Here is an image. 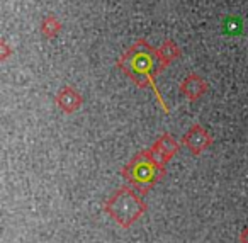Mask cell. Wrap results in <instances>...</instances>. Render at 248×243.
Here are the masks:
<instances>
[{
	"label": "cell",
	"instance_id": "6da1fadb",
	"mask_svg": "<svg viewBox=\"0 0 248 243\" xmlns=\"http://www.w3.org/2000/svg\"><path fill=\"white\" fill-rule=\"evenodd\" d=\"M117 68L133 80L136 87L140 89H150L153 96L156 97L160 107L165 114H170V109L167 102L163 100L158 87H156V77L160 72H163V66L160 63L156 48L148 45L146 39H138L129 46L116 62Z\"/></svg>",
	"mask_w": 248,
	"mask_h": 243
},
{
	"label": "cell",
	"instance_id": "7a4b0ae2",
	"mask_svg": "<svg viewBox=\"0 0 248 243\" xmlns=\"http://www.w3.org/2000/svg\"><path fill=\"white\" fill-rule=\"evenodd\" d=\"M165 165H162L153 157L152 150H143L136 153L121 170V175L128 182V185H131L141 195L152 191L165 177Z\"/></svg>",
	"mask_w": 248,
	"mask_h": 243
},
{
	"label": "cell",
	"instance_id": "3957f363",
	"mask_svg": "<svg viewBox=\"0 0 248 243\" xmlns=\"http://www.w3.org/2000/svg\"><path fill=\"white\" fill-rule=\"evenodd\" d=\"M104 209L119 226L129 228L145 214L148 206L138 191H135L131 185H123L107 199Z\"/></svg>",
	"mask_w": 248,
	"mask_h": 243
},
{
	"label": "cell",
	"instance_id": "277c9868",
	"mask_svg": "<svg viewBox=\"0 0 248 243\" xmlns=\"http://www.w3.org/2000/svg\"><path fill=\"white\" fill-rule=\"evenodd\" d=\"M213 143H214V140L209 134V131L201 126L199 123H194L192 126L187 130V133L182 136V145L194 155V157H197V155L209 150V148L213 146Z\"/></svg>",
	"mask_w": 248,
	"mask_h": 243
},
{
	"label": "cell",
	"instance_id": "5b68a950",
	"mask_svg": "<svg viewBox=\"0 0 248 243\" xmlns=\"http://www.w3.org/2000/svg\"><path fill=\"white\" fill-rule=\"evenodd\" d=\"M179 90L187 100L196 102V100H199L201 97L207 94L209 83L201 75H197V73H189V75L184 77V80L179 83Z\"/></svg>",
	"mask_w": 248,
	"mask_h": 243
},
{
	"label": "cell",
	"instance_id": "8992f818",
	"mask_svg": "<svg viewBox=\"0 0 248 243\" xmlns=\"http://www.w3.org/2000/svg\"><path fill=\"white\" fill-rule=\"evenodd\" d=\"M179 148H180V145L177 143V140L172 136V134L163 133L162 136H160L158 140L152 145V148H150V150H152L153 157H155L160 163L167 165L177 155Z\"/></svg>",
	"mask_w": 248,
	"mask_h": 243
},
{
	"label": "cell",
	"instance_id": "52a82bcc",
	"mask_svg": "<svg viewBox=\"0 0 248 243\" xmlns=\"http://www.w3.org/2000/svg\"><path fill=\"white\" fill-rule=\"evenodd\" d=\"M55 104L66 114H73L82 107L83 97L75 87L65 85L58 90V94L55 96Z\"/></svg>",
	"mask_w": 248,
	"mask_h": 243
},
{
	"label": "cell",
	"instance_id": "ba28073f",
	"mask_svg": "<svg viewBox=\"0 0 248 243\" xmlns=\"http://www.w3.org/2000/svg\"><path fill=\"white\" fill-rule=\"evenodd\" d=\"M156 53H158L160 63H162L163 68H169L173 62L180 56V48L172 41V39H165L162 45L156 48Z\"/></svg>",
	"mask_w": 248,
	"mask_h": 243
},
{
	"label": "cell",
	"instance_id": "9c48e42d",
	"mask_svg": "<svg viewBox=\"0 0 248 243\" xmlns=\"http://www.w3.org/2000/svg\"><path fill=\"white\" fill-rule=\"evenodd\" d=\"M62 29H63V24H62V21L56 17V16L48 14L45 19H43V22H41V34L45 36L46 39L56 38V36L62 32Z\"/></svg>",
	"mask_w": 248,
	"mask_h": 243
},
{
	"label": "cell",
	"instance_id": "30bf717a",
	"mask_svg": "<svg viewBox=\"0 0 248 243\" xmlns=\"http://www.w3.org/2000/svg\"><path fill=\"white\" fill-rule=\"evenodd\" d=\"M12 53H14V49L9 46V43L5 41V39H2V41H0V60H2V62H5V60H7Z\"/></svg>",
	"mask_w": 248,
	"mask_h": 243
},
{
	"label": "cell",
	"instance_id": "8fae6325",
	"mask_svg": "<svg viewBox=\"0 0 248 243\" xmlns=\"http://www.w3.org/2000/svg\"><path fill=\"white\" fill-rule=\"evenodd\" d=\"M240 243H248V226H245L240 233Z\"/></svg>",
	"mask_w": 248,
	"mask_h": 243
}]
</instances>
